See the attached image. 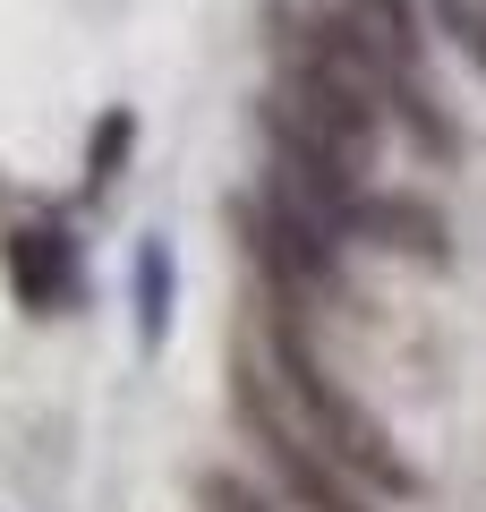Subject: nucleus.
<instances>
[{
	"instance_id": "obj_1",
	"label": "nucleus",
	"mask_w": 486,
	"mask_h": 512,
	"mask_svg": "<svg viewBox=\"0 0 486 512\" xmlns=\"http://www.w3.org/2000/svg\"><path fill=\"white\" fill-rule=\"evenodd\" d=\"M265 367H273V384L290 393V410L307 419V436L342 461L359 487H376L384 504H410V495H427V478H418V461L393 444V427H384L376 410H367L359 393H350V384L324 367V350H316V316H307L299 299H273V291H265Z\"/></svg>"
},
{
	"instance_id": "obj_2",
	"label": "nucleus",
	"mask_w": 486,
	"mask_h": 512,
	"mask_svg": "<svg viewBox=\"0 0 486 512\" xmlns=\"http://www.w3.org/2000/svg\"><path fill=\"white\" fill-rule=\"evenodd\" d=\"M231 410H239V427H248L256 461L273 470V487H282L290 512H376V504H384L376 487H359L342 461L307 436V419L290 410V393L273 384L265 359H239V367H231Z\"/></svg>"
},
{
	"instance_id": "obj_3",
	"label": "nucleus",
	"mask_w": 486,
	"mask_h": 512,
	"mask_svg": "<svg viewBox=\"0 0 486 512\" xmlns=\"http://www.w3.org/2000/svg\"><path fill=\"white\" fill-rule=\"evenodd\" d=\"M342 239L359 248H384V256H410V265H452V231L427 197L410 188H359V205L342 214Z\"/></svg>"
},
{
	"instance_id": "obj_4",
	"label": "nucleus",
	"mask_w": 486,
	"mask_h": 512,
	"mask_svg": "<svg viewBox=\"0 0 486 512\" xmlns=\"http://www.w3.org/2000/svg\"><path fill=\"white\" fill-rule=\"evenodd\" d=\"M9 282H18V308H26V316H60V299L77 291L69 239H60V231H43V222L9 231Z\"/></svg>"
},
{
	"instance_id": "obj_5",
	"label": "nucleus",
	"mask_w": 486,
	"mask_h": 512,
	"mask_svg": "<svg viewBox=\"0 0 486 512\" xmlns=\"http://www.w3.org/2000/svg\"><path fill=\"white\" fill-rule=\"evenodd\" d=\"M427 18H435V35L486 77V0H427Z\"/></svg>"
},
{
	"instance_id": "obj_6",
	"label": "nucleus",
	"mask_w": 486,
	"mask_h": 512,
	"mask_svg": "<svg viewBox=\"0 0 486 512\" xmlns=\"http://www.w3.org/2000/svg\"><path fill=\"white\" fill-rule=\"evenodd\" d=\"M197 504L205 512H290L282 487H256V478H239V470H205L197 478Z\"/></svg>"
},
{
	"instance_id": "obj_7",
	"label": "nucleus",
	"mask_w": 486,
	"mask_h": 512,
	"mask_svg": "<svg viewBox=\"0 0 486 512\" xmlns=\"http://www.w3.org/2000/svg\"><path fill=\"white\" fill-rule=\"evenodd\" d=\"M128 146H137V120H128V111H103V120H94V146H86V188H111V180H120Z\"/></svg>"
},
{
	"instance_id": "obj_8",
	"label": "nucleus",
	"mask_w": 486,
	"mask_h": 512,
	"mask_svg": "<svg viewBox=\"0 0 486 512\" xmlns=\"http://www.w3.org/2000/svg\"><path fill=\"white\" fill-rule=\"evenodd\" d=\"M145 333H162V248H145Z\"/></svg>"
}]
</instances>
